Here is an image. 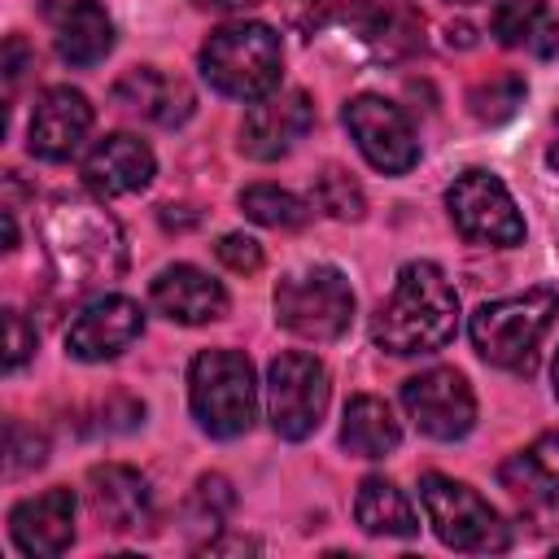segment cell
<instances>
[{
	"label": "cell",
	"mask_w": 559,
	"mask_h": 559,
	"mask_svg": "<svg viewBox=\"0 0 559 559\" xmlns=\"http://www.w3.org/2000/svg\"><path fill=\"white\" fill-rule=\"evenodd\" d=\"M39 240L52 262V275L70 293L105 288L127 266L118 223L87 197H52L39 218Z\"/></svg>",
	"instance_id": "cell-1"
},
{
	"label": "cell",
	"mask_w": 559,
	"mask_h": 559,
	"mask_svg": "<svg viewBox=\"0 0 559 559\" xmlns=\"http://www.w3.org/2000/svg\"><path fill=\"white\" fill-rule=\"evenodd\" d=\"M459 328V293L437 262H406L389 301L371 319V341L389 354H432Z\"/></svg>",
	"instance_id": "cell-2"
},
{
	"label": "cell",
	"mask_w": 559,
	"mask_h": 559,
	"mask_svg": "<svg viewBox=\"0 0 559 559\" xmlns=\"http://www.w3.org/2000/svg\"><path fill=\"white\" fill-rule=\"evenodd\" d=\"M284 48L262 22H227L201 48V74L214 92L231 100H262L280 87Z\"/></svg>",
	"instance_id": "cell-3"
},
{
	"label": "cell",
	"mask_w": 559,
	"mask_h": 559,
	"mask_svg": "<svg viewBox=\"0 0 559 559\" xmlns=\"http://www.w3.org/2000/svg\"><path fill=\"white\" fill-rule=\"evenodd\" d=\"M188 402L210 437H240L258 411L253 367L240 349H205L188 371Z\"/></svg>",
	"instance_id": "cell-4"
},
{
	"label": "cell",
	"mask_w": 559,
	"mask_h": 559,
	"mask_svg": "<svg viewBox=\"0 0 559 559\" xmlns=\"http://www.w3.org/2000/svg\"><path fill=\"white\" fill-rule=\"evenodd\" d=\"M555 310H559L555 288H528V293H515V297L485 301L472 314V345L493 367H528L537 341L546 336V328L555 319Z\"/></svg>",
	"instance_id": "cell-5"
},
{
	"label": "cell",
	"mask_w": 559,
	"mask_h": 559,
	"mask_svg": "<svg viewBox=\"0 0 559 559\" xmlns=\"http://www.w3.org/2000/svg\"><path fill=\"white\" fill-rule=\"evenodd\" d=\"M419 502L428 511V524L432 533L454 546V550H467V555H489V550H507L511 533L502 524V515L463 480L454 476H441V472H428L419 480Z\"/></svg>",
	"instance_id": "cell-6"
},
{
	"label": "cell",
	"mask_w": 559,
	"mask_h": 559,
	"mask_svg": "<svg viewBox=\"0 0 559 559\" xmlns=\"http://www.w3.org/2000/svg\"><path fill=\"white\" fill-rule=\"evenodd\" d=\"M275 319L306 341H336L354 319V288L336 266H310L275 284Z\"/></svg>",
	"instance_id": "cell-7"
},
{
	"label": "cell",
	"mask_w": 559,
	"mask_h": 559,
	"mask_svg": "<svg viewBox=\"0 0 559 559\" xmlns=\"http://www.w3.org/2000/svg\"><path fill=\"white\" fill-rule=\"evenodd\" d=\"M328 371L314 354L301 349H284L280 358H271L266 367V406H271V428L284 441H301L319 428L323 411H328Z\"/></svg>",
	"instance_id": "cell-8"
},
{
	"label": "cell",
	"mask_w": 559,
	"mask_h": 559,
	"mask_svg": "<svg viewBox=\"0 0 559 559\" xmlns=\"http://www.w3.org/2000/svg\"><path fill=\"white\" fill-rule=\"evenodd\" d=\"M445 205H450L454 227L476 245H502L507 249V245L524 240V218H520L507 183L489 170H463L450 183Z\"/></svg>",
	"instance_id": "cell-9"
},
{
	"label": "cell",
	"mask_w": 559,
	"mask_h": 559,
	"mask_svg": "<svg viewBox=\"0 0 559 559\" xmlns=\"http://www.w3.org/2000/svg\"><path fill=\"white\" fill-rule=\"evenodd\" d=\"M402 406L415 419V428L437 441H454V437L472 432V424H476L472 384L454 367H432V371L411 376L402 384Z\"/></svg>",
	"instance_id": "cell-10"
},
{
	"label": "cell",
	"mask_w": 559,
	"mask_h": 559,
	"mask_svg": "<svg viewBox=\"0 0 559 559\" xmlns=\"http://www.w3.org/2000/svg\"><path fill=\"white\" fill-rule=\"evenodd\" d=\"M345 127H349L358 153L384 175H406L419 162V144H415L406 114L397 105H389L384 96H354L345 105Z\"/></svg>",
	"instance_id": "cell-11"
},
{
	"label": "cell",
	"mask_w": 559,
	"mask_h": 559,
	"mask_svg": "<svg viewBox=\"0 0 559 559\" xmlns=\"http://www.w3.org/2000/svg\"><path fill=\"white\" fill-rule=\"evenodd\" d=\"M314 127V105L306 92H271L262 100H249L245 122H240V153L253 162H275L284 157L306 131Z\"/></svg>",
	"instance_id": "cell-12"
},
{
	"label": "cell",
	"mask_w": 559,
	"mask_h": 559,
	"mask_svg": "<svg viewBox=\"0 0 559 559\" xmlns=\"http://www.w3.org/2000/svg\"><path fill=\"white\" fill-rule=\"evenodd\" d=\"M140 332H144V310L131 297L105 293L79 310V319L66 332V349L83 362H105L118 358L131 341H140Z\"/></svg>",
	"instance_id": "cell-13"
},
{
	"label": "cell",
	"mask_w": 559,
	"mask_h": 559,
	"mask_svg": "<svg viewBox=\"0 0 559 559\" xmlns=\"http://www.w3.org/2000/svg\"><path fill=\"white\" fill-rule=\"evenodd\" d=\"M92 131V105L74 87H48L35 100L31 127H26V148L44 162H66L79 153V144Z\"/></svg>",
	"instance_id": "cell-14"
},
{
	"label": "cell",
	"mask_w": 559,
	"mask_h": 559,
	"mask_svg": "<svg viewBox=\"0 0 559 559\" xmlns=\"http://www.w3.org/2000/svg\"><path fill=\"white\" fill-rule=\"evenodd\" d=\"M9 533L22 555L52 559L74 542V493L70 489H44L35 498H22L9 511Z\"/></svg>",
	"instance_id": "cell-15"
},
{
	"label": "cell",
	"mask_w": 559,
	"mask_h": 559,
	"mask_svg": "<svg viewBox=\"0 0 559 559\" xmlns=\"http://www.w3.org/2000/svg\"><path fill=\"white\" fill-rule=\"evenodd\" d=\"M148 301L157 314H166L170 323H210V319H223L227 314V293L218 280H210L201 266H188V262H175L166 271H157L153 288H148Z\"/></svg>",
	"instance_id": "cell-16"
},
{
	"label": "cell",
	"mask_w": 559,
	"mask_h": 559,
	"mask_svg": "<svg viewBox=\"0 0 559 559\" xmlns=\"http://www.w3.org/2000/svg\"><path fill=\"white\" fill-rule=\"evenodd\" d=\"M87 498L105 528L114 533H140L153 520V493L148 480L127 463H96L87 472Z\"/></svg>",
	"instance_id": "cell-17"
},
{
	"label": "cell",
	"mask_w": 559,
	"mask_h": 559,
	"mask_svg": "<svg viewBox=\"0 0 559 559\" xmlns=\"http://www.w3.org/2000/svg\"><path fill=\"white\" fill-rule=\"evenodd\" d=\"M114 105H122L135 118H148L157 127H179L192 118L197 96L183 79L162 74L157 66H135L114 83Z\"/></svg>",
	"instance_id": "cell-18"
},
{
	"label": "cell",
	"mask_w": 559,
	"mask_h": 559,
	"mask_svg": "<svg viewBox=\"0 0 559 559\" xmlns=\"http://www.w3.org/2000/svg\"><path fill=\"white\" fill-rule=\"evenodd\" d=\"M157 162H153V148L127 131L118 135H105L87 157H83V179L92 192L100 197H127V192H140L148 188Z\"/></svg>",
	"instance_id": "cell-19"
},
{
	"label": "cell",
	"mask_w": 559,
	"mask_h": 559,
	"mask_svg": "<svg viewBox=\"0 0 559 559\" xmlns=\"http://www.w3.org/2000/svg\"><path fill=\"white\" fill-rule=\"evenodd\" d=\"M48 22H52L57 57L66 66H74V70H87V66L105 61V52L114 48V22L96 0L48 4Z\"/></svg>",
	"instance_id": "cell-20"
},
{
	"label": "cell",
	"mask_w": 559,
	"mask_h": 559,
	"mask_svg": "<svg viewBox=\"0 0 559 559\" xmlns=\"http://www.w3.org/2000/svg\"><path fill=\"white\" fill-rule=\"evenodd\" d=\"M358 39L380 57V61H397L406 52L419 48V31H424V17L406 4V0H362L358 13L349 17Z\"/></svg>",
	"instance_id": "cell-21"
},
{
	"label": "cell",
	"mask_w": 559,
	"mask_h": 559,
	"mask_svg": "<svg viewBox=\"0 0 559 559\" xmlns=\"http://www.w3.org/2000/svg\"><path fill=\"white\" fill-rule=\"evenodd\" d=\"M498 485L524 502V507H542L559 498V432H542L533 445H524L520 454H511L498 467Z\"/></svg>",
	"instance_id": "cell-22"
},
{
	"label": "cell",
	"mask_w": 559,
	"mask_h": 559,
	"mask_svg": "<svg viewBox=\"0 0 559 559\" xmlns=\"http://www.w3.org/2000/svg\"><path fill=\"white\" fill-rule=\"evenodd\" d=\"M493 35L507 48H524L533 57L559 52V17L542 0H498L493 9Z\"/></svg>",
	"instance_id": "cell-23"
},
{
	"label": "cell",
	"mask_w": 559,
	"mask_h": 559,
	"mask_svg": "<svg viewBox=\"0 0 559 559\" xmlns=\"http://www.w3.org/2000/svg\"><path fill=\"white\" fill-rule=\"evenodd\" d=\"M354 520L362 533L371 537H415L419 533V520L411 511V498L384 480V476H367L354 493Z\"/></svg>",
	"instance_id": "cell-24"
},
{
	"label": "cell",
	"mask_w": 559,
	"mask_h": 559,
	"mask_svg": "<svg viewBox=\"0 0 559 559\" xmlns=\"http://www.w3.org/2000/svg\"><path fill=\"white\" fill-rule=\"evenodd\" d=\"M402 441V428L389 411V402L371 397V393H358L349 397L345 406V424H341V445L358 459H384L389 450H397Z\"/></svg>",
	"instance_id": "cell-25"
},
{
	"label": "cell",
	"mask_w": 559,
	"mask_h": 559,
	"mask_svg": "<svg viewBox=\"0 0 559 559\" xmlns=\"http://www.w3.org/2000/svg\"><path fill=\"white\" fill-rule=\"evenodd\" d=\"M240 210L262 227H301L310 218L306 201L293 197L288 188H275V183H249L240 192Z\"/></svg>",
	"instance_id": "cell-26"
},
{
	"label": "cell",
	"mask_w": 559,
	"mask_h": 559,
	"mask_svg": "<svg viewBox=\"0 0 559 559\" xmlns=\"http://www.w3.org/2000/svg\"><path fill=\"white\" fill-rule=\"evenodd\" d=\"M231 502H236V493H231V485L223 476H201L192 498H188V507H183V528L188 533H210V542H214V533L223 528Z\"/></svg>",
	"instance_id": "cell-27"
},
{
	"label": "cell",
	"mask_w": 559,
	"mask_h": 559,
	"mask_svg": "<svg viewBox=\"0 0 559 559\" xmlns=\"http://www.w3.org/2000/svg\"><path fill=\"white\" fill-rule=\"evenodd\" d=\"M314 205L323 210V214H332V218H349V223H358L362 218V210H367V201H362V188L341 170V166H323L319 175H314Z\"/></svg>",
	"instance_id": "cell-28"
},
{
	"label": "cell",
	"mask_w": 559,
	"mask_h": 559,
	"mask_svg": "<svg viewBox=\"0 0 559 559\" xmlns=\"http://www.w3.org/2000/svg\"><path fill=\"white\" fill-rule=\"evenodd\" d=\"M524 100V79L520 74H493L489 83H476L467 92V105L480 122H502L515 114V105Z\"/></svg>",
	"instance_id": "cell-29"
},
{
	"label": "cell",
	"mask_w": 559,
	"mask_h": 559,
	"mask_svg": "<svg viewBox=\"0 0 559 559\" xmlns=\"http://www.w3.org/2000/svg\"><path fill=\"white\" fill-rule=\"evenodd\" d=\"M362 0H284V17L288 26H297L301 35H319L323 26H332L336 17H354Z\"/></svg>",
	"instance_id": "cell-30"
},
{
	"label": "cell",
	"mask_w": 559,
	"mask_h": 559,
	"mask_svg": "<svg viewBox=\"0 0 559 559\" xmlns=\"http://www.w3.org/2000/svg\"><path fill=\"white\" fill-rule=\"evenodd\" d=\"M44 454H48L44 432H35V428H26L22 419H13V424H9V472H13V476H17V472H35V467L44 463Z\"/></svg>",
	"instance_id": "cell-31"
},
{
	"label": "cell",
	"mask_w": 559,
	"mask_h": 559,
	"mask_svg": "<svg viewBox=\"0 0 559 559\" xmlns=\"http://www.w3.org/2000/svg\"><path fill=\"white\" fill-rule=\"evenodd\" d=\"M214 253H218L223 266H231V271H240V275H253V271L262 266V245H258L253 236H245V231L223 236V240L214 245Z\"/></svg>",
	"instance_id": "cell-32"
},
{
	"label": "cell",
	"mask_w": 559,
	"mask_h": 559,
	"mask_svg": "<svg viewBox=\"0 0 559 559\" xmlns=\"http://www.w3.org/2000/svg\"><path fill=\"white\" fill-rule=\"evenodd\" d=\"M4 328H9V349H4V367L9 371H17L26 358H31V349H35V328L17 314V310H9L4 314Z\"/></svg>",
	"instance_id": "cell-33"
},
{
	"label": "cell",
	"mask_w": 559,
	"mask_h": 559,
	"mask_svg": "<svg viewBox=\"0 0 559 559\" xmlns=\"http://www.w3.org/2000/svg\"><path fill=\"white\" fill-rule=\"evenodd\" d=\"M26 70H35V52L26 48L22 35H9V44H4V87L17 92V83L26 79Z\"/></svg>",
	"instance_id": "cell-34"
},
{
	"label": "cell",
	"mask_w": 559,
	"mask_h": 559,
	"mask_svg": "<svg viewBox=\"0 0 559 559\" xmlns=\"http://www.w3.org/2000/svg\"><path fill=\"white\" fill-rule=\"evenodd\" d=\"M201 9H249V4H258V0H197Z\"/></svg>",
	"instance_id": "cell-35"
},
{
	"label": "cell",
	"mask_w": 559,
	"mask_h": 559,
	"mask_svg": "<svg viewBox=\"0 0 559 559\" xmlns=\"http://www.w3.org/2000/svg\"><path fill=\"white\" fill-rule=\"evenodd\" d=\"M550 166L559 170V118H555V140H550Z\"/></svg>",
	"instance_id": "cell-36"
},
{
	"label": "cell",
	"mask_w": 559,
	"mask_h": 559,
	"mask_svg": "<svg viewBox=\"0 0 559 559\" xmlns=\"http://www.w3.org/2000/svg\"><path fill=\"white\" fill-rule=\"evenodd\" d=\"M555 397H559V358H555Z\"/></svg>",
	"instance_id": "cell-37"
},
{
	"label": "cell",
	"mask_w": 559,
	"mask_h": 559,
	"mask_svg": "<svg viewBox=\"0 0 559 559\" xmlns=\"http://www.w3.org/2000/svg\"><path fill=\"white\" fill-rule=\"evenodd\" d=\"M454 4H476V0H454Z\"/></svg>",
	"instance_id": "cell-38"
}]
</instances>
